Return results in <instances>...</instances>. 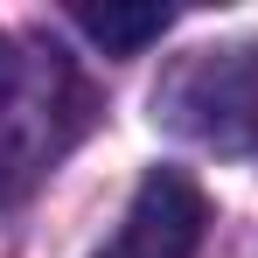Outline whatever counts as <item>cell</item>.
<instances>
[{
    "label": "cell",
    "instance_id": "obj_3",
    "mask_svg": "<svg viewBox=\"0 0 258 258\" xmlns=\"http://www.w3.org/2000/svg\"><path fill=\"white\" fill-rule=\"evenodd\" d=\"M210 230V203L181 168H147L133 188L119 230L105 237L98 258H196Z\"/></svg>",
    "mask_w": 258,
    "mask_h": 258
},
{
    "label": "cell",
    "instance_id": "obj_4",
    "mask_svg": "<svg viewBox=\"0 0 258 258\" xmlns=\"http://www.w3.org/2000/svg\"><path fill=\"white\" fill-rule=\"evenodd\" d=\"M70 21H77L105 56H140L147 42L168 35L174 14H168V7H91V0H84V7H70Z\"/></svg>",
    "mask_w": 258,
    "mask_h": 258
},
{
    "label": "cell",
    "instance_id": "obj_1",
    "mask_svg": "<svg viewBox=\"0 0 258 258\" xmlns=\"http://www.w3.org/2000/svg\"><path fill=\"white\" fill-rule=\"evenodd\" d=\"M91 126V91L56 42L0 28V203L28 196Z\"/></svg>",
    "mask_w": 258,
    "mask_h": 258
},
{
    "label": "cell",
    "instance_id": "obj_2",
    "mask_svg": "<svg viewBox=\"0 0 258 258\" xmlns=\"http://www.w3.org/2000/svg\"><path fill=\"white\" fill-rule=\"evenodd\" d=\"M161 119L203 147L244 154L258 147V42L244 49H203L161 84Z\"/></svg>",
    "mask_w": 258,
    "mask_h": 258
}]
</instances>
